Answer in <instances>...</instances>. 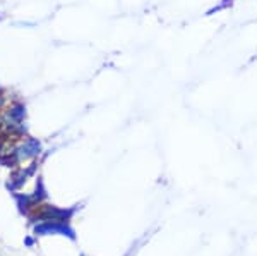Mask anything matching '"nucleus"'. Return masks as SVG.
<instances>
[{
	"mask_svg": "<svg viewBox=\"0 0 257 256\" xmlns=\"http://www.w3.org/2000/svg\"><path fill=\"white\" fill-rule=\"evenodd\" d=\"M36 234H41V236H47V234H62V236H72V230L69 227H65L64 224H59V222H47L43 225L36 227Z\"/></svg>",
	"mask_w": 257,
	"mask_h": 256,
	"instance_id": "obj_2",
	"label": "nucleus"
},
{
	"mask_svg": "<svg viewBox=\"0 0 257 256\" xmlns=\"http://www.w3.org/2000/svg\"><path fill=\"white\" fill-rule=\"evenodd\" d=\"M11 153L14 155L16 163L23 162V160L35 158V156H38L41 153V143L35 138H26L24 141H21L18 146L12 148Z\"/></svg>",
	"mask_w": 257,
	"mask_h": 256,
	"instance_id": "obj_1",
	"label": "nucleus"
},
{
	"mask_svg": "<svg viewBox=\"0 0 257 256\" xmlns=\"http://www.w3.org/2000/svg\"><path fill=\"white\" fill-rule=\"evenodd\" d=\"M69 215H70V212H64V210H59V208H55V206H43V208H41V218L48 222L65 220Z\"/></svg>",
	"mask_w": 257,
	"mask_h": 256,
	"instance_id": "obj_3",
	"label": "nucleus"
}]
</instances>
